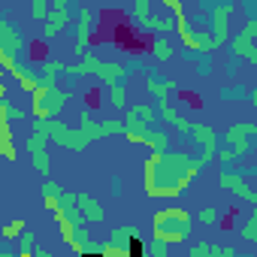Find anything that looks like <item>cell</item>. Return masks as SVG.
Segmentation results:
<instances>
[{
	"label": "cell",
	"instance_id": "d4e9b609",
	"mask_svg": "<svg viewBox=\"0 0 257 257\" xmlns=\"http://www.w3.org/2000/svg\"><path fill=\"white\" fill-rule=\"evenodd\" d=\"M233 158H236V152H233V149H224V152L218 155V161H224V164H230Z\"/></svg>",
	"mask_w": 257,
	"mask_h": 257
},
{
	"label": "cell",
	"instance_id": "6da1fadb",
	"mask_svg": "<svg viewBox=\"0 0 257 257\" xmlns=\"http://www.w3.org/2000/svg\"><path fill=\"white\" fill-rule=\"evenodd\" d=\"M197 173H200V164H194L188 155L155 152L146 161V194L149 197H179Z\"/></svg>",
	"mask_w": 257,
	"mask_h": 257
},
{
	"label": "cell",
	"instance_id": "9c48e42d",
	"mask_svg": "<svg viewBox=\"0 0 257 257\" xmlns=\"http://www.w3.org/2000/svg\"><path fill=\"white\" fill-rule=\"evenodd\" d=\"M227 25H230V4H215V10H212V34H215V40L221 46L227 40Z\"/></svg>",
	"mask_w": 257,
	"mask_h": 257
},
{
	"label": "cell",
	"instance_id": "52a82bcc",
	"mask_svg": "<svg viewBox=\"0 0 257 257\" xmlns=\"http://www.w3.org/2000/svg\"><path fill=\"white\" fill-rule=\"evenodd\" d=\"M124 137L131 143H143V146H152L155 152H167V137L152 131L149 124H127L124 127Z\"/></svg>",
	"mask_w": 257,
	"mask_h": 257
},
{
	"label": "cell",
	"instance_id": "5bb4252c",
	"mask_svg": "<svg viewBox=\"0 0 257 257\" xmlns=\"http://www.w3.org/2000/svg\"><path fill=\"white\" fill-rule=\"evenodd\" d=\"M19 49H22L19 31H16L10 22H0V52H10V55H16Z\"/></svg>",
	"mask_w": 257,
	"mask_h": 257
},
{
	"label": "cell",
	"instance_id": "e0dca14e",
	"mask_svg": "<svg viewBox=\"0 0 257 257\" xmlns=\"http://www.w3.org/2000/svg\"><path fill=\"white\" fill-rule=\"evenodd\" d=\"M206 254H215V257H233V248H224V245H197L191 251V257H206Z\"/></svg>",
	"mask_w": 257,
	"mask_h": 257
},
{
	"label": "cell",
	"instance_id": "44dd1931",
	"mask_svg": "<svg viewBox=\"0 0 257 257\" xmlns=\"http://www.w3.org/2000/svg\"><path fill=\"white\" fill-rule=\"evenodd\" d=\"M242 236H245L248 242H257V212H254V218L242 227Z\"/></svg>",
	"mask_w": 257,
	"mask_h": 257
},
{
	"label": "cell",
	"instance_id": "cb8c5ba5",
	"mask_svg": "<svg viewBox=\"0 0 257 257\" xmlns=\"http://www.w3.org/2000/svg\"><path fill=\"white\" fill-rule=\"evenodd\" d=\"M200 221L203 224H215V209H203L200 212Z\"/></svg>",
	"mask_w": 257,
	"mask_h": 257
},
{
	"label": "cell",
	"instance_id": "484cf974",
	"mask_svg": "<svg viewBox=\"0 0 257 257\" xmlns=\"http://www.w3.org/2000/svg\"><path fill=\"white\" fill-rule=\"evenodd\" d=\"M251 103H254V106H257V91H254V97H251Z\"/></svg>",
	"mask_w": 257,
	"mask_h": 257
},
{
	"label": "cell",
	"instance_id": "7a4b0ae2",
	"mask_svg": "<svg viewBox=\"0 0 257 257\" xmlns=\"http://www.w3.org/2000/svg\"><path fill=\"white\" fill-rule=\"evenodd\" d=\"M64 70L61 64H46V73L40 76V88L34 91V115L37 118H52L61 112V106L70 100L67 91H58L55 85V73Z\"/></svg>",
	"mask_w": 257,
	"mask_h": 257
},
{
	"label": "cell",
	"instance_id": "8992f818",
	"mask_svg": "<svg viewBox=\"0 0 257 257\" xmlns=\"http://www.w3.org/2000/svg\"><path fill=\"white\" fill-rule=\"evenodd\" d=\"M176 28H179V34H182V40H185V49H191V52H212V49H218V46H221V43L215 40V34L191 31V28L185 25V19H179V22H176Z\"/></svg>",
	"mask_w": 257,
	"mask_h": 257
},
{
	"label": "cell",
	"instance_id": "7c38bea8",
	"mask_svg": "<svg viewBox=\"0 0 257 257\" xmlns=\"http://www.w3.org/2000/svg\"><path fill=\"white\" fill-rule=\"evenodd\" d=\"M70 25V13H67V7H55V13L46 19V25H43V37L49 40V37H55V34H61L64 28Z\"/></svg>",
	"mask_w": 257,
	"mask_h": 257
},
{
	"label": "cell",
	"instance_id": "4fadbf2b",
	"mask_svg": "<svg viewBox=\"0 0 257 257\" xmlns=\"http://www.w3.org/2000/svg\"><path fill=\"white\" fill-rule=\"evenodd\" d=\"M76 200H79V209H82L85 221H94V224H100V221L106 218L103 206H100V203H97L94 197H88V194H76Z\"/></svg>",
	"mask_w": 257,
	"mask_h": 257
},
{
	"label": "cell",
	"instance_id": "ffe728a7",
	"mask_svg": "<svg viewBox=\"0 0 257 257\" xmlns=\"http://www.w3.org/2000/svg\"><path fill=\"white\" fill-rule=\"evenodd\" d=\"M155 55H158V61H170L173 58V49L167 46V40H155Z\"/></svg>",
	"mask_w": 257,
	"mask_h": 257
},
{
	"label": "cell",
	"instance_id": "5b68a950",
	"mask_svg": "<svg viewBox=\"0 0 257 257\" xmlns=\"http://www.w3.org/2000/svg\"><path fill=\"white\" fill-rule=\"evenodd\" d=\"M100 254H146V245L140 242V233L137 227H118L109 233V242L103 245Z\"/></svg>",
	"mask_w": 257,
	"mask_h": 257
},
{
	"label": "cell",
	"instance_id": "603a6c76",
	"mask_svg": "<svg viewBox=\"0 0 257 257\" xmlns=\"http://www.w3.org/2000/svg\"><path fill=\"white\" fill-rule=\"evenodd\" d=\"M34 248V233H22V257H28Z\"/></svg>",
	"mask_w": 257,
	"mask_h": 257
},
{
	"label": "cell",
	"instance_id": "30bf717a",
	"mask_svg": "<svg viewBox=\"0 0 257 257\" xmlns=\"http://www.w3.org/2000/svg\"><path fill=\"white\" fill-rule=\"evenodd\" d=\"M46 140H49V137H43V134H34V137L28 140V152L34 155V167H37L43 176L49 173V155H46V149H43Z\"/></svg>",
	"mask_w": 257,
	"mask_h": 257
},
{
	"label": "cell",
	"instance_id": "ba28073f",
	"mask_svg": "<svg viewBox=\"0 0 257 257\" xmlns=\"http://www.w3.org/2000/svg\"><path fill=\"white\" fill-rule=\"evenodd\" d=\"M191 137L203 146V158L197 161L200 167H206L212 158H215V149H218V140H215V131H212V127L209 124H194V131H191Z\"/></svg>",
	"mask_w": 257,
	"mask_h": 257
},
{
	"label": "cell",
	"instance_id": "8fae6325",
	"mask_svg": "<svg viewBox=\"0 0 257 257\" xmlns=\"http://www.w3.org/2000/svg\"><path fill=\"white\" fill-rule=\"evenodd\" d=\"M218 182H221L227 191H233V194H239L242 200H248V203H254V206H257V194H254V191L239 179V176H233V173H221V179H218Z\"/></svg>",
	"mask_w": 257,
	"mask_h": 257
},
{
	"label": "cell",
	"instance_id": "7402d4cb",
	"mask_svg": "<svg viewBox=\"0 0 257 257\" xmlns=\"http://www.w3.org/2000/svg\"><path fill=\"white\" fill-rule=\"evenodd\" d=\"M22 230H25V221H13V224L4 227V236L7 239H16V236H22Z\"/></svg>",
	"mask_w": 257,
	"mask_h": 257
},
{
	"label": "cell",
	"instance_id": "ac0fdd59",
	"mask_svg": "<svg viewBox=\"0 0 257 257\" xmlns=\"http://www.w3.org/2000/svg\"><path fill=\"white\" fill-rule=\"evenodd\" d=\"M140 25H143L146 31H164V34H170V28L176 25V19H152V16H149V19H143Z\"/></svg>",
	"mask_w": 257,
	"mask_h": 257
},
{
	"label": "cell",
	"instance_id": "277c9868",
	"mask_svg": "<svg viewBox=\"0 0 257 257\" xmlns=\"http://www.w3.org/2000/svg\"><path fill=\"white\" fill-rule=\"evenodd\" d=\"M64 73H70V76L97 73V76H103L106 85H115L118 79H124V67L121 64H103L97 55H88V52H85V61L82 64H70V67H64Z\"/></svg>",
	"mask_w": 257,
	"mask_h": 257
},
{
	"label": "cell",
	"instance_id": "3957f363",
	"mask_svg": "<svg viewBox=\"0 0 257 257\" xmlns=\"http://www.w3.org/2000/svg\"><path fill=\"white\" fill-rule=\"evenodd\" d=\"M191 233V215L182 209H164L155 215V239H164L170 245L185 242Z\"/></svg>",
	"mask_w": 257,
	"mask_h": 257
},
{
	"label": "cell",
	"instance_id": "d6986e66",
	"mask_svg": "<svg viewBox=\"0 0 257 257\" xmlns=\"http://www.w3.org/2000/svg\"><path fill=\"white\" fill-rule=\"evenodd\" d=\"M109 88H112V94H109V103H112V109H118V112H121V109L127 106V91H124L118 82H115V85H109Z\"/></svg>",
	"mask_w": 257,
	"mask_h": 257
},
{
	"label": "cell",
	"instance_id": "2e32d148",
	"mask_svg": "<svg viewBox=\"0 0 257 257\" xmlns=\"http://www.w3.org/2000/svg\"><path fill=\"white\" fill-rule=\"evenodd\" d=\"M88 31H91V13L82 10V19H79V40H76V52H79V55L88 52Z\"/></svg>",
	"mask_w": 257,
	"mask_h": 257
},
{
	"label": "cell",
	"instance_id": "9a60e30c",
	"mask_svg": "<svg viewBox=\"0 0 257 257\" xmlns=\"http://www.w3.org/2000/svg\"><path fill=\"white\" fill-rule=\"evenodd\" d=\"M152 118H155V109L146 106V103H137L131 112H127V121L124 124H152Z\"/></svg>",
	"mask_w": 257,
	"mask_h": 257
}]
</instances>
